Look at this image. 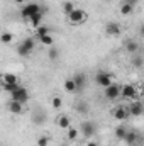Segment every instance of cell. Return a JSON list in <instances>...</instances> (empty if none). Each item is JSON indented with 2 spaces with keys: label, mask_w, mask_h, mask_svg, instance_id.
Here are the masks:
<instances>
[{
  "label": "cell",
  "mask_w": 144,
  "mask_h": 146,
  "mask_svg": "<svg viewBox=\"0 0 144 146\" xmlns=\"http://www.w3.org/2000/svg\"><path fill=\"white\" fill-rule=\"evenodd\" d=\"M87 19H88V15H87V12L81 10V9H75L73 12H70V14L66 15V21H68L70 26H81V24L87 22Z\"/></svg>",
  "instance_id": "6da1fadb"
},
{
  "label": "cell",
  "mask_w": 144,
  "mask_h": 146,
  "mask_svg": "<svg viewBox=\"0 0 144 146\" xmlns=\"http://www.w3.org/2000/svg\"><path fill=\"white\" fill-rule=\"evenodd\" d=\"M34 49H36V39H34V37H26V39L17 46V54L22 56V58H26V56H29Z\"/></svg>",
  "instance_id": "7a4b0ae2"
},
{
  "label": "cell",
  "mask_w": 144,
  "mask_h": 146,
  "mask_svg": "<svg viewBox=\"0 0 144 146\" xmlns=\"http://www.w3.org/2000/svg\"><path fill=\"white\" fill-rule=\"evenodd\" d=\"M29 99H31V95H29V90H27V87H24V85H20L15 92H12L10 94V100H15V102H19V104H26V102H29Z\"/></svg>",
  "instance_id": "3957f363"
},
{
  "label": "cell",
  "mask_w": 144,
  "mask_h": 146,
  "mask_svg": "<svg viewBox=\"0 0 144 146\" xmlns=\"http://www.w3.org/2000/svg\"><path fill=\"white\" fill-rule=\"evenodd\" d=\"M41 10H42V9H41V5L36 3V2L24 3V7H22V10H20V17H22L24 21H29V17H32L34 14L41 12Z\"/></svg>",
  "instance_id": "277c9868"
},
{
  "label": "cell",
  "mask_w": 144,
  "mask_h": 146,
  "mask_svg": "<svg viewBox=\"0 0 144 146\" xmlns=\"http://www.w3.org/2000/svg\"><path fill=\"white\" fill-rule=\"evenodd\" d=\"M120 97L126 99V100H136V97H137V87L132 85V83L120 85Z\"/></svg>",
  "instance_id": "5b68a950"
},
{
  "label": "cell",
  "mask_w": 144,
  "mask_h": 146,
  "mask_svg": "<svg viewBox=\"0 0 144 146\" xmlns=\"http://www.w3.org/2000/svg\"><path fill=\"white\" fill-rule=\"evenodd\" d=\"M95 83L98 87L105 88L110 83H114V76H112V73H108V72H97L95 73Z\"/></svg>",
  "instance_id": "8992f818"
},
{
  "label": "cell",
  "mask_w": 144,
  "mask_h": 146,
  "mask_svg": "<svg viewBox=\"0 0 144 146\" xmlns=\"http://www.w3.org/2000/svg\"><path fill=\"white\" fill-rule=\"evenodd\" d=\"M104 97L108 100H117L120 97V85L119 83H110L104 88Z\"/></svg>",
  "instance_id": "52a82bcc"
},
{
  "label": "cell",
  "mask_w": 144,
  "mask_h": 146,
  "mask_svg": "<svg viewBox=\"0 0 144 146\" xmlns=\"http://www.w3.org/2000/svg\"><path fill=\"white\" fill-rule=\"evenodd\" d=\"M97 126H95V122H92V121H85V122H81V126H80V129H81V134L87 138V139H92L93 138V134H95V129Z\"/></svg>",
  "instance_id": "ba28073f"
},
{
  "label": "cell",
  "mask_w": 144,
  "mask_h": 146,
  "mask_svg": "<svg viewBox=\"0 0 144 146\" xmlns=\"http://www.w3.org/2000/svg\"><path fill=\"white\" fill-rule=\"evenodd\" d=\"M71 80H73V83H75V87H76V92L85 90V87H87V75L83 72H76L71 76Z\"/></svg>",
  "instance_id": "9c48e42d"
},
{
  "label": "cell",
  "mask_w": 144,
  "mask_h": 146,
  "mask_svg": "<svg viewBox=\"0 0 144 146\" xmlns=\"http://www.w3.org/2000/svg\"><path fill=\"white\" fill-rule=\"evenodd\" d=\"M122 33V26L119 24V22H114V21H110V22H107L105 24V34L110 37H115L119 36Z\"/></svg>",
  "instance_id": "30bf717a"
},
{
  "label": "cell",
  "mask_w": 144,
  "mask_h": 146,
  "mask_svg": "<svg viewBox=\"0 0 144 146\" xmlns=\"http://www.w3.org/2000/svg\"><path fill=\"white\" fill-rule=\"evenodd\" d=\"M127 112H129V115H132V117H141L143 112H144V107L139 100H134V102H131V106L127 107Z\"/></svg>",
  "instance_id": "8fae6325"
},
{
  "label": "cell",
  "mask_w": 144,
  "mask_h": 146,
  "mask_svg": "<svg viewBox=\"0 0 144 146\" xmlns=\"http://www.w3.org/2000/svg\"><path fill=\"white\" fill-rule=\"evenodd\" d=\"M112 117H114L115 121H126V119L129 117L127 107H124V106H119V107H115V109L112 110Z\"/></svg>",
  "instance_id": "7c38bea8"
},
{
  "label": "cell",
  "mask_w": 144,
  "mask_h": 146,
  "mask_svg": "<svg viewBox=\"0 0 144 146\" xmlns=\"http://www.w3.org/2000/svg\"><path fill=\"white\" fill-rule=\"evenodd\" d=\"M7 110L14 115H20V114H24V106L15 102V100H9L7 102Z\"/></svg>",
  "instance_id": "4fadbf2b"
},
{
  "label": "cell",
  "mask_w": 144,
  "mask_h": 146,
  "mask_svg": "<svg viewBox=\"0 0 144 146\" xmlns=\"http://www.w3.org/2000/svg\"><path fill=\"white\" fill-rule=\"evenodd\" d=\"M122 141H124L126 145H129V146H134L137 141H139V134H137L136 131H132V129H131V131L127 129V133H126V136H124Z\"/></svg>",
  "instance_id": "5bb4252c"
},
{
  "label": "cell",
  "mask_w": 144,
  "mask_h": 146,
  "mask_svg": "<svg viewBox=\"0 0 144 146\" xmlns=\"http://www.w3.org/2000/svg\"><path fill=\"white\" fill-rule=\"evenodd\" d=\"M42 17H44V10H41V12H37V14H34L32 17H29V21H27V24L32 27V29H36V27H39L41 24H42Z\"/></svg>",
  "instance_id": "9a60e30c"
},
{
  "label": "cell",
  "mask_w": 144,
  "mask_h": 146,
  "mask_svg": "<svg viewBox=\"0 0 144 146\" xmlns=\"http://www.w3.org/2000/svg\"><path fill=\"white\" fill-rule=\"evenodd\" d=\"M0 82H2V85H5V83H19V78L14 73H2Z\"/></svg>",
  "instance_id": "2e32d148"
},
{
  "label": "cell",
  "mask_w": 144,
  "mask_h": 146,
  "mask_svg": "<svg viewBox=\"0 0 144 146\" xmlns=\"http://www.w3.org/2000/svg\"><path fill=\"white\" fill-rule=\"evenodd\" d=\"M75 110H76V114L87 115V114L90 112V106H88L87 102H83V100H78V102L75 104Z\"/></svg>",
  "instance_id": "e0dca14e"
},
{
  "label": "cell",
  "mask_w": 144,
  "mask_h": 146,
  "mask_svg": "<svg viewBox=\"0 0 144 146\" xmlns=\"http://www.w3.org/2000/svg\"><path fill=\"white\" fill-rule=\"evenodd\" d=\"M56 124H58V127H61V129H68V127L71 126V121H70V117H68L66 114H61V115L56 119Z\"/></svg>",
  "instance_id": "ac0fdd59"
},
{
  "label": "cell",
  "mask_w": 144,
  "mask_h": 146,
  "mask_svg": "<svg viewBox=\"0 0 144 146\" xmlns=\"http://www.w3.org/2000/svg\"><path fill=\"white\" fill-rule=\"evenodd\" d=\"M44 34H51V27H48V26H39L34 29V39H39L41 36H44Z\"/></svg>",
  "instance_id": "d6986e66"
},
{
  "label": "cell",
  "mask_w": 144,
  "mask_h": 146,
  "mask_svg": "<svg viewBox=\"0 0 144 146\" xmlns=\"http://www.w3.org/2000/svg\"><path fill=\"white\" fill-rule=\"evenodd\" d=\"M119 12H120V15H131L132 12H134V7L131 5V3H127V2H124L120 7H119Z\"/></svg>",
  "instance_id": "ffe728a7"
},
{
  "label": "cell",
  "mask_w": 144,
  "mask_h": 146,
  "mask_svg": "<svg viewBox=\"0 0 144 146\" xmlns=\"http://www.w3.org/2000/svg\"><path fill=\"white\" fill-rule=\"evenodd\" d=\"M126 51L131 53V54L137 53V51H139V42H137V41H127V42H126Z\"/></svg>",
  "instance_id": "44dd1931"
},
{
  "label": "cell",
  "mask_w": 144,
  "mask_h": 146,
  "mask_svg": "<svg viewBox=\"0 0 144 146\" xmlns=\"http://www.w3.org/2000/svg\"><path fill=\"white\" fill-rule=\"evenodd\" d=\"M37 42H39V44H42V46H48V48H49V46H53V44H54V39H53L51 34H44V36H41L39 39H37Z\"/></svg>",
  "instance_id": "7402d4cb"
},
{
  "label": "cell",
  "mask_w": 144,
  "mask_h": 146,
  "mask_svg": "<svg viewBox=\"0 0 144 146\" xmlns=\"http://www.w3.org/2000/svg\"><path fill=\"white\" fill-rule=\"evenodd\" d=\"M63 88H65L68 94H75V92H76V87H75V83H73L71 76H70V78H66V80L63 82Z\"/></svg>",
  "instance_id": "603a6c76"
},
{
  "label": "cell",
  "mask_w": 144,
  "mask_h": 146,
  "mask_svg": "<svg viewBox=\"0 0 144 146\" xmlns=\"http://www.w3.org/2000/svg\"><path fill=\"white\" fill-rule=\"evenodd\" d=\"M48 58H49L51 61H58V58H59V51H58V48L49 46V48H48Z\"/></svg>",
  "instance_id": "cb8c5ba5"
},
{
  "label": "cell",
  "mask_w": 144,
  "mask_h": 146,
  "mask_svg": "<svg viewBox=\"0 0 144 146\" xmlns=\"http://www.w3.org/2000/svg\"><path fill=\"white\" fill-rule=\"evenodd\" d=\"M126 133H127V126H124V124L117 126V127H115V131H114V134H115V138H117V139H124Z\"/></svg>",
  "instance_id": "d4e9b609"
},
{
  "label": "cell",
  "mask_w": 144,
  "mask_h": 146,
  "mask_svg": "<svg viewBox=\"0 0 144 146\" xmlns=\"http://www.w3.org/2000/svg\"><path fill=\"white\" fill-rule=\"evenodd\" d=\"M78 134H80V131L76 129V127H68L66 129V138H68V141H76V138H78Z\"/></svg>",
  "instance_id": "484cf974"
},
{
  "label": "cell",
  "mask_w": 144,
  "mask_h": 146,
  "mask_svg": "<svg viewBox=\"0 0 144 146\" xmlns=\"http://www.w3.org/2000/svg\"><path fill=\"white\" fill-rule=\"evenodd\" d=\"M76 7H75V3L73 2H70V0H66V2H63V5H61V10H63V14L65 15H68L70 12H73Z\"/></svg>",
  "instance_id": "4316f807"
},
{
  "label": "cell",
  "mask_w": 144,
  "mask_h": 146,
  "mask_svg": "<svg viewBox=\"0 0 144 146\" xmlns=\"http://www.w3.org/2000/svg\"><path fill=\"white\" fill-rule=\"evenodd\" d=\"M12 41H14V34H12V33L5 31V33L0 34V42H2V44H10Z\"/></svg>",
  "instance_id": "83f0119b"
},
{
  "label": "cell",
  "mask_w": 144,
  "mask_h": 146,
  "mask_svg": "<svg viewBox=\"0 0 144 146\" xmlns=\"http://www.w3.org/2000/svg\"><path fill=\"white\" fill-rule=\"evenodd\" d=\"M51 107L56 110H59L61 107H63V99L59 97V95H54L53 99H51Z\"/></svg>",
  "instance_id": "f1b7e54d"
},
{
  "label": "cell",
  "mask_w": 144,
  "mask_h": 146,
  "mask_svg": "<svg viewBox=\"0 0 144 146\" xmlns=\"http://www.w3.org/2000/svg\"><path fill=\"white\" fill-rule=\"evenodd\" d=\"M49 141H51V138L48 134H42V136H39L36 139V145L37 146H49Z\"/></svg>",
  "instance_id": "f546056e"
},
{
  "label": "cell",
  "mask_w": 144,
  "mask_h": 146,
  "mask_svg": "<svg viewBox=\"0 0 144 146\" xmlns=\"http://www.w3.org/2000/svg\"><path fill=\"white\" fill-rule=\"evenodd\" d=\"M19 87H20V82H19V83H5V85H2V88H3L5 92H9V94L15 92Z\"/></svg>",
  "instance_id": "4dcf8cb0"
},
{
  "label": "cell",
  "mask_w": 144,
  "mask_h": 146,
  "mask_svg": "<svg viewBox=\"0 0 144 146\" xmlns=\"http://www.w3.org/2000/svg\"><path fill=\"white\" fill-rule=\"evenodd\" d=\"M134 65H136V66H141V65H143V58H136V60H134Z\"/></svg>",
  "instance_id": "1f68e13d"
},
{
  "label": "cell",
  "mask_w": 144,
  "mask_h": 146,
  "mask_svg": "<svg viewBox=\"0 0 144 146\" xmlns=\"http://www.w3.org/2000/svg\"><path fill=\"white\" fill-rule=\"evenodd\" d=\"M126 2H127V3H131L132 7H136V5L139 3V0H126Z\"/></svg>",
  "instance_id": "d6a6232c"
},
{
  "label": "cell",
  "mask_w": 144,
  "mask_h": 146,
  "mask_svg": "<svg viewBox=\"0 0 144 146\" xmlns=\"http://www.w3.org/2000/svg\"><path fill=\"white\" fill-rule=\"evenodd\" d=\"M87 146H98V145H97V141H92L90 139V141H87Z\"/></svg>",
  "instance_id": "836d02e7"
},
{
  "label": "cell",
  "mask_w": 144,
  "mask_h": 146,
  "mask_svg": "<svg viewBox=\"0 0 144 146\" xmlns=\"http://www.w3.org/2000/svg\"><path fill=\"white\" fill-rule=\"evenodd\" d=\"M14 2L19 3V5H24V3H26V0H14Z\"/></svg>",
  "instance_id": "e575fe53"
},
{
  "label": "cell",
  "mask_w": 144,
  "mask_h": 146,
  "mask_svg": "<svg viewBox=\"0 0 144 146\" xmlns=\"http://www.w3.org/2000/svg\"><path fill=\"white\" fill-rule=\"evenodd\" d=\"M134 146H136V145H134ZM137 146H141V145H137Z\"/></svg>",
  "instance_id": "d590c367"
},
{
  "label": "cell",
  "mask_w": 144,
  "mask_h": 146,
  "mask_svg": "<svg viewBox=\"0 0 144 146\" xmlns=\"http://www.w3.org/2000/svg\"><path fill=\"white\" fill-rule=\"evenodd\" d=\"M0 146H3V145H0Z\"/></svg>",
  "instance_id": "8d00e7d4"
}]
</instances>
